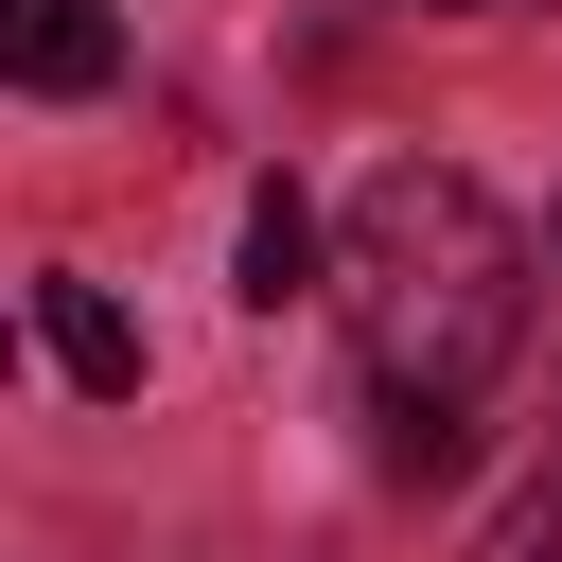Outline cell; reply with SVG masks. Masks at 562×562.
Wrapping results in <instances>:
<instances>
[{"label": "cell", "mask_w": 562, "mask_h": 562, "mask_svg": "<svg viewBox=\"0 0 562 562\" xmlns=\"http://www.w3.org/2000/svg\"><path fill=\"white\" fill-rule=\"evenodd\" d=\"M35 351H53L70 386H105V404L140 386V316H123L105 281H35Z\"/></svg>", "instance_id": "7a4b0ae2"}, {"label": "cell", "mask_w": 562, "mask_h": 562, "mask_svg": "<svg viewBox=\"0 0 562 562\" xmlns=\"http://www.w3.org/2000/svg\"><path fill=\"white\" fill-rule=\"evenodd\" d=\"M404 18H474V0H404Z\"/></svg>", "instance_id": "52a82bcc"}, {"label": "cell", "mask_w": 562, "mask_h": 562, "mask_svg": "<svg viewBox=\"0 0 562 562\" xmlns=\"http://www.w3.org/2000/svg\"><path fill=\"white\" fill-rule=\"evenodd\" d=\"M334 316L369 351L386 404H474L527 334V228L457 176V158H386L351 193V246H334Z\"/></svg>", "instance_id": "6da1fadb"}, {"label": "cell", "mask_w": 562, "mask_h": 562, "mask_svg": "<svg viewBox=\"0 0 562 562\" xmlns=\"http://www.w3.org/2000/svg\"><path fill=\"white\" fill-rule=\"evenodd\" d=\"M0 53H18V88H53V105H70V88H105V70H123V18H105V0H18V18H0Z\"/></svg>", "instance_id": "3957f363"}, {"label": "cell", "mask_w": 562, "mask_h": 562, "mask_svg": "<svg viewBox=\"0 0 562 562\" xmlns=\"http://www.w3.org/2000/svg\"><path fill=\"white\" fill-rule=\"evenodd\" d=\"M457 457H474V422H457V404H386V474H422V492H439Z\"/></svg>", "instance_id": "5b68a950"}, {"label": "cell", "mask_w": 562, "mask_h": 562, "mask_svg": "<svg viewBox=\"0 0 562 562\" xmlns=\"http://www.w3.org/2000/svg\"><path fill=\"white\" fill-rule=\"evenodd\" d=\"M474 562H562V457H544V474L492 509V544H474Z\"/></svg>", "instance_id": "8992f818"}, {"label": "cell", "mask_w": 562, "mask_h": 562, "mask_svg": "<svg viewBox=\"0 0 562 562\" xmlns=\"http://www.w3.org/2000/svg\"><path fill=\"white\" fill-rule=\"evenodd\" d=\"M246 299H263V316H281V299H316V211H299L281 176L246 193Z\"/></svg>", "instance_id": "277c9868"}]
</instances>
